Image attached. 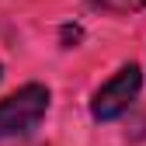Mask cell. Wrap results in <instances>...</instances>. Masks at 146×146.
<instances>
[{
    "instance_id": "1",
    "label": "cell",
    "mask_w": 146,
    "mask_h": 146,
    "mask_svg": "<svg viewBox=\"0 0 146 146\" xmlns=\"http://www.w3.org/2000/svg\"><path fill=\"white\" fill-rule=\"evenodd\" d=\"M45 111H49V87L28 84L21 90H14L11 98L0 101V139L31 132L45 118Z\"/></svg>"
},
{
    "instance_id": "2",
    "label": "cell",
    "mask_w": 146,
    "mask_h": 146,
    "mask_svg": "<svg viewBox=\"0 0 146 146\" xmlns=\"http://www.w3.org/2000/svg\"><path fill=\"white\" fill-rule=\"evenodd\" d=\"M139 87H143V73H139V66H136V63L122 66L104 87H98L94 101H90V115H94L98 122H111V118H118L122 111H129V104L136 101Z\"/></svg>"
},
{
    "instance_id": "3",
    "label": "cell",
    "mask_w": 146,
    "mask_h": 146,
    "mask_svg": "<svg viewBox=\"0 0 146 146\" xmlns=\"http://www.w3.org/2000/svg\"><path fill=\"white\" fill-rule=\"evenodd\" d=\"M94 7H101L108 14H136L146 7V0H94Z\"/></svg>"
}]
</instances>
